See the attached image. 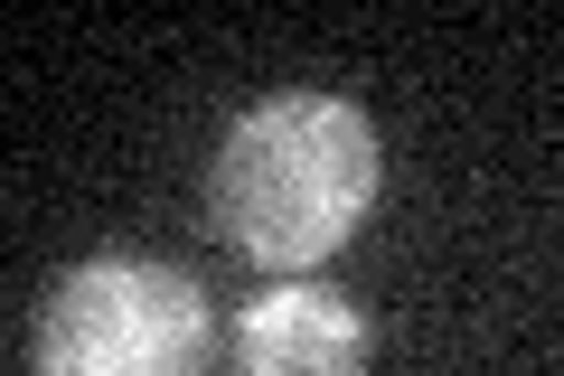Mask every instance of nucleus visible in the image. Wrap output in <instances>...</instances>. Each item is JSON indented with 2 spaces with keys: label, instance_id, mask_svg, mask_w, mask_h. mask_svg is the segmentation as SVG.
I'll list each match as a JSON object with an SVG mask.
<instances>
[{
  "label": "nucleus",
  "instance_id": "3",
  "mask_svg": "<svg viewBox=\"0 0 564 376\" xmlns=\"http://www.w3.org/2000/svg\"><path fill=\"white\" fill-rule=\"evenodd\" d=\"M236 376H367V311L321 282H282L236 311Z\"/></svg>",
  "mask_w": 564,
  "mask_h": 376
},
{
  "label": "nucleus",
  "instance_id": "2",
  "mask_svg": "<svg viewBox=\"0 0 564 376\" xmlns=\"http://www.w3.org/2000/svg\"><path fill=\"white\" fill-rule=\"evenodd\" d=\"M207 292L180 264L95 255L39 311V376H207Z\"/></svg>",
  "mask_w": 564,
  "mask_h": 376
},
{
  "label": "nucleus",
  "instance_id": "1",
  "mask_svg": "<svg viewBox=\"0 0 564 376\" xmlns=\"http://www.w3.org/2000/svg\"><path fill=\"white\" fill-rule=\"evenodd\" d=\"M377 122L339 95H263L254 114H236V132L207 160V226L236 255H254L263 273H311L329 264L358 217L377 207Z\"/></svg>",
  "mask_w": 564,
  "mask_h": 376
}]
</instances>
